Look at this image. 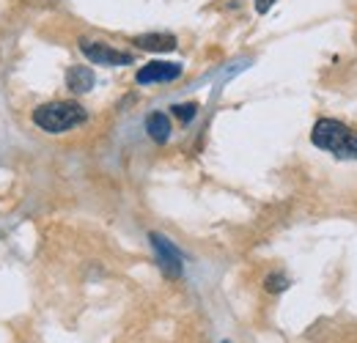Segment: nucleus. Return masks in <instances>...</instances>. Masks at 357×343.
<instances>
[{"mask_svg":"<svg viewBox=\"0 0 357 343\" xmlns=\"http://www.w3.org/2000/svg\"><path fill=\"white\" fill-rule=\"evenodd\" d=\"M311 140L316 148L330 151L338 160H357V132L341 121H335V119L316 121Z\"/></svg>","mask_w":357,"mask_h":343,"instance_id":"obj_1","label":"nucleus"},{"mask_svg":"<svg viewBox=\"0 0 357 343\" xmlns=\"http://www.w3.org/2000/svg\"><path fill=\"white\" fill-rule=\"evenodd\" d=\"M89 113L77 102H47L33 110V124L50 135H61L66 129H75L86 124Z\"/></svg>","mask_w":357,"mask_h":343,"instance_id":"obj_2","label":"nucleus"},{"mask_svg":"<svg viewBox=\"0 0 357 343\" xmlns=\"http://www.w3.org/2000/svg\"><path fill=\"white\" fill-rule=\"evenodd\" d=\"M80 49H83V55L89 58L91 63H96V66H127V63H132L130 52L113 49V47H107V44L102 42H83Z\"/></svg>","mask_w":357,"mask_h":343,"instance_id":"obj_3","label":"nucleus"},{"mask_svg":"<svg viewBox=\"0 0 357 343\" xmlns=\"http://www.w3.org/2000/svg\"><path fill=\"white\" fill-rule=\"evenodd\" d=\"M181 63H168V61H151L146 63L140 72H137V83L140 86H149V83H174L181 77Z\"/></svg>","mask_w":357,"mask_h":343,"instance_id":"obj_4","label":"nucleus"},{"mask_svg":"<svg viewBox=\"0 0 357 343\" xmlns=\"http://www.w3.org/2000/svg\"><path fill=\"white\" fill-rule=\"evenodd\" d=\"M149 239H151V245H154V250H157V256H160L162 272H165L168 277H178V275H181V256L171 247V242L162 239L160 234H151Z\"/></svg>","mask_w":357,"mask_h":343,"instance_id":"obj_5","label":"nucleus"},{"mask_svg":"<svg viewBox=\"0 0 357 343\" xmlns=\"http://www.w3.org/2000/svg\"><path fill=\"white\" fill-rule=\"evenodd\" d=\"M135 44L140 49H149V52H171V49H176V36H171V33H146V36H137Z\"/></svg>","mask_w":357,"mask_h":343,"instance_id":"obj_6","label":"nucleus"},{"mask_svg":"<svg viewBox=\"0 0 357 343\" xmlns=\"http://www.w3.org/2000/svg\"><path fill=\"white\" fill-rule=\"evenodd\" d=\"M66 88L72 93H89L91 88H93V72H91L89 66H72L66 72Z\"/></svg>","mask_w":357,"mask_h":343,"instance_id":"obj_7","label":"nucleus"},{"mask_svg":"<svg viewBox=\"0 0 357 343\" xmlns=\"http://www.w3.org/2000/svg\"><path fill=\"white\" fill-rule=\"evenodd\" d=\"M146 132H149V137L154 140V143H168V137H171V119L165 116V113H151L149 119H146Z\"/></svg>","mask_w":357,"mask_h":343,"instance_id":"obj_8","label":"nucleus"},{"mask_svg":"<svg viewBox=\"0 0 357 343\" xmlns=\"http://www.w3.org/2000/svg\"><path fill=\"white\" fill-rule=\"evenodd\" d=\"M195 110H198V105H192V102H187V105H174V116H176L178 121H192L195 119Z\"/></svg>","mask_w":357,"mask_h":343,"instance_id":"obj_9","label":"nucleus"},{"mask_svg":"<svg viewBox=\"0 0 357 343\" xmlns=\"http://www.w3.org/2000/svg\"><path fill=\"white\" fill-rule=\"evenodd\" d=\"M264 286H267V291H272V294H278V291H283V289L289 286V280H286L283 275H269L267 280H264Z\"/></svg>","mask_w":357,"mask_h":343,"instance_id":"obj_10","label":"nucleus"},{"mask_svg":"<svg viewBox=\"0 0 357 343\" xmlns=\"http://www.w3.org/2000/svg\"><path fill=\"white\" fill-rule=\"evenodd\" d=\"M272 3H275V0H256V11H259V14H267L269 8H272Z\"/></svg>","mask_w":357,"mask_h":343,"instance_id":"obj_11","label":"nucleus"}]
</instances>
